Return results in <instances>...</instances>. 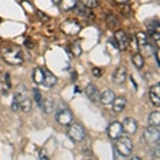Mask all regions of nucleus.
<instances>
[{
	"mask_svg": "<svg viewBox=\"0 0 160 160\" xmlns=\"http://www.w3.org/2000/svg\"><path fill=\"white\" fill-rule=\"evenodd\" d=\"M1 57L6 63L10 65H20L24 62V53L22 48L15 44H9L1 48Z\"/></svg>",
	"mask_w": 160,
	"mask_h": 160,
	"instance_id": "obj_1",
	"label": "nucleus"
},
{
	"mask_svg": "<svg viewBox=\"0 0 160 160\" xmlns=\"http://www.w3.org/2000/svg\"><path fill=\"white\" fill-rule=\"evenodd\" d=\"M14 98L16 99V102H18L19 108L24 112H29V111H31L32 102H31V99L29 98V95H28L27 88L24 84L16 86V88H15Z\"/></svg>",
	"mask_w": 160,
	"mask_h": 160,
	"instance_id": "obj_2",
	"label": "nucleus"
},
{
	"mask_svg": "<svg viewBox=\"0 0 160 160\" xmlns=\"http://www.w3.org/2000/svg\"><path fill=\"white\" fill-rule=\"evenodd\" d=\"M60 30L63 34L68 35V37H75V35L79 34V32L81 31V25L79 24L78 20L68 18L60 25Z\"/></svg>",
	"mask_w": 160,
	"mask_h": 160,
	"instance_id": "obj_3",
	"label": "nucleus"
},
{
	"mask_svg": "<svg viewBox=\"0 0 160 160\" xmlns=\"http://www.w3.org/2000/svg\"><path fill=\"white\" fill-rule=\"evenodd\" d=\"M132 141L128 137H122L117 139V143L114 145L115 151L118 152L121 156L128 157L132 152Z\"/></svg>",
	"mask_w": 160,
	"mask_h": 160,
	"instance_id": "obj_4",
	"label": "nucleus"
},
{
	"mask_svg": "<svg viewBox=\"0 0 160 160\" xmlns=\"http://www.w3.org/2000/svg\"><path fill=\"white\" fill-rule=\"evenodd\" d=\"M68 136L72 141L75 143L81 142L86 138V130L80 124H69L68 129Z\"/></svg>",
	"mask_w": 160,
	"mask_h": 160,
	"instance_id": "obj_5",
	"label": "nucleus"
},
{
	"mask_svg": "<svg viewBox=\"0 0 160 160\" xmlns=\"http://www.w3.org/2000/svg\"><path fill=\"white\" fill-rule=\"evenodd\" d=\"M143 138H144V140H145L146 144H148V145H156V144H159V139H160L159 128L148 126V127L144 130Z\"/></svg>",
	"mask_w": 160,
	"mask_h": 160,
	"instance_id": "obj_6",
	"label": "nucleus"
},
{
	"mask_svg": "<svg viewBox=\"0 0 160 160\" xmlns=\"http://www.w3.org/2000/svg\"><path fill=\"white\" fill-rule=\"evenodd\" d=\"M56 120L61 125L68 126L74 120L73 113L68 108H59L56 112Z\"/></svg>",
	"mask_w": 160,
	"mask_h": 160,
	"instance_id": "obj_7",
	"label": "nucleus"
},
{
	"mask_svg": "<svg viewBox=\"0 0 160 160\" xmlns=\"http://www.w3.org/2000/svg\"><path fill=\"white\" fill-rule=\"evenodd\" d=\"M114 42L118 50H126L129 46V38L123 30H118L114 33Z\"/></svg>",
	"mask_w": 160,
	"mask_h": 160,
	"instance_id": "obj_8",
	"label": "nucleus"
},
{
	"mask_svg": "<svg viewBox=\"0 0 160 160\" xmlns=\"http://www.w3.org/2000/svg\"><path fill=\"white\" fill-rule=\"evenodd\" d=\"M107 133H108V137L112 140H117L118 138H120L123 133V126H122V123L120 122H112L108 126L107 128Z\"/></svg>",
	"mask_w": 160,
	"mask_h": 160,
	"instance_id": "obj_9",
	"label": "nucleus"
},
{
	"mask_svg": "<svg viewBox=\"0 0 160 160\" xmlns=\"http://www.w3.org/2000/svg\"><path fill=\"white\" fill-rule=\"evenodd\" d=\"M122 126H123V131H125L128 135H133V133H136L137 129H138V123L132 118H126L123 121Z\"/></svg>",
	"mask_w": 160,
	"mask_h": 160,
	"instance_id": "obj_10",
	"label": "nucleus"
},
{
	"mask_svg": "<svg viewBox=\"0 0 160 160\" xmlns=\"http://www.w3.org/2000/svg\"><path fill=\"white\" fill-rule=\"evenodd\" d=\"M126 78H127V71L125 68L120 66L114 71V73L112 75V80L114 83L117 84H122L125 82Z\"/></svg>",
	"mask_w": 160,
	"mask_h": 160,
	"instance_id": "obj_11",
	"label": "nucleus"
},
{
	"mask_svg": "<svg viewBox=\"0 0 160 160\" xmlns=\"http://www.w3.org/2000/svg\"><path fill=\"white\" fill-rule=\"evenodd\" d=\"M149 99L156 107L160 106V83L155 84L149 90Z\"/></svg>",
	"mask_w": 160,
	"mask_h": 160,
	"instance_id": "obj_12",
	"label": "nucleus"
},
{
	"mask_svg": "<svg viewBox=\"0 0 160 160\" xmlns=\"http://www.w3.org/2000/svg\"><path fill=\"white\" fill-rule=\"evenodd\" d=\"M84 92H86L88 98H89L91 102H98L99 100V91L93 83H89L84 89Z\"/></svg>",
	"mask_w": 160,
	"mask_h": 160,
	"instance_id": "obj_13",
	"label": "nucleus"
},
{
	"mask_svg": "<svg viewBox=\"0 0 160 160\" xmlns=\"http://www.w3.org/2000/svg\"><path fill=\"white\" fill-rule=\"evenodd\" d=\"M57 82H58V79L55 75L48 69H44V80L42 86L46 88H52L56 86Z\"/></svg>",
	"mask_w": 160,
	"mask_h": 160,
	"instance_id": "obj_14",
	"label": "nucleus"
},
{
	"mask_svg": "<svg viewBox=\"0 0 160 160\" xmlns=\"http://www.w3.org/2000/svg\"><path fill=\"white\" fill-rule=\"evenodd\" d=\"M73 10L77 15H79V16H81V17H84V18H93V17H94L91 9L84 7L82 3H77L76 7H75Z\"/></svg>",
	"mask_w": 160,
	"mask_h": 160,
	"instance_id": "obj_15",
	"label": "nucleus"
},
{
	"mask_svg": "<svg viewBox=\"0 0 160 160\" xmlns=\"http://www.w3.org/2000/svg\"><path fill=\"white\" fill-rule=\"evenodd\" d=\"M111 104H112V110L117 113H120L125 109L127 102H126L125 97L118 96V97H117V98L114 97V99H113V102H111Z\"/></svg>",
	"mask_w": 160,
	"mask_h": 160,
	"instance_id": "obj_16",
	"label": "nucleus"
},
{
	"mask_svg": "<svg viewBox=\"0 0 160 160\" xmlns=\"http://www.w3.org/2000/svg\"><path fill=\"white\" fill-rule=\"evenodd\" d=\"M114 97H115V95L112 90H106L105 92H102V94L99 95V102H102V105H109L113 102Z\"/></svg>",
	"mask_w": 160,
	"mask_h": 160,
	"instance_id": "obj_17",
	"label": "nucleus"
},
{
	"mask_svg": "<svg viewBox=\"0 0 160 160\" xmlns=\"http://www.w3.org/2000/svg\"><path fill=\"white\" fill-rule=\"evenodd\" d=\"M148 126L159 128L160 127V112L159 111H154V112H152L148 117Z\"/></svg>",
	"mask_w": 160,
	"mask_h": 160,
	"instance_id": "obj_18",
	"label": "nucleus"
},
{
	"mask_svg": "<svg viewBox=\"0 0 160 160\" xmlns=\"http://www.w3.org/2000/svg\"><path fill=\"white\" fill-rule=\"evenodd\" d=\"M33 81L35 82L38 86H42L43 84V80H44V69L41 68H35L33 69Z\"/></svg>",
	"mask_w": 160,
	"mask_h": 160,
	"instance_id": "obj_19",
	"label": "nucleus"
},
{
	"mask_svg": "<svg viewBox=\"0 0 160 160\" xmlns=\"http://www.w3.org/2000/svg\"><path fill=\"white\" fill-rule=\"evenodd\" d=\"M136 41L137 43H138L139 46H141V47H143V46H146L148 44V35L146 34L145 32H138L136 34Z\"/></svg>",
	"mask_w": 160,
	"mask_h": 160,
	"instance_id": "obj_20",
	"label": "nucleus"
},
{
	"mask_svg": "<svg viewBox=\"0 0 160 160\" xmlns=\"http://www.w3.org/2000/svg\"><path fill=\"white\" fill-rule=\"evenodd\" d=\"M69 50H71V53L73 55L74 57H79L81 56L82 53V48H81V44H80L78 41L76 42H73L69 46Z\"/></svg>",
	"mask_w": 160,
	"mask_h": 160,
	"instance_id": "obj_21",
	"label": "nucleus"
},
{
	"mask_svg": "<svg viewBox=\"0 0 160 160\" xmlns=\"http://www.w3.org/2000/svg\"><path fill=\"white\" fill-rule=\"evenodd\" d=\"M131 61H132L133 65H135L137 68H142L144 66V58H143V56L139 52H136L135 55L132 56Z\"/></svg>",
	"mask_w": 160,
	"mask_h": 160,
	"instance_id": "obj_22",
	"label": "nucleus"
},
{
	"mask_svg": "<svg viewBox=\"0 0 160 160\" xmlns=\"http://www.w3.org/2000/svg\"><path fill=\"white\" fill-rule=\"evenodd\" d=\"M78 3V0H62L60 2L61 8L64 11H69V10H73L76 4Z\"/></svg>",
	"mask_w": 160,
	"mask_h": 160,
	"instance_id": "obj_23",
	"label": "nucleus"
},
{
	"mask_svg": "<svg viewBox=\"0 0 160 160\" xmlns=\"http://www.w3.org/2000/svg\"><path fill=\"white\" fill-rule=\"evenodd\" d=\"M106 22H107V26L110 28V29H114V28L118 25V19L117 18L115 15L108 14L107 17H106Z\"/></svg>",
	"mask_w": 160,
	"mask_h": 160,
	"instance_id": "obj_24",
	"label": "nucleus"
},
{
	"mask_svg": "<svg viewBox=\"0 0 160 160\" xmlns=\"http://www.w3.org/2000/svg\"><path fill=\"white\" fill-rule=\"evenodd\" d=\"M41 108H42V109L45 111L46 113H50L51 111L53 110V102H52V100H51L50 98L43 99Z\"/></svg>",
	"mask_w": 160,
	"mask_h": 160,
	"instance_id": "obj_25",
	"label": "nucleus"
},
{
	"mask_svg": "<svg viewBox=\"0 0 160 160\" xmlns=\"http://www.w3.org/2000/svg\"><path fill=\"white\" fill-rule=\"evenodd\" d=\"M80 3H82L84 7L89 8L91 10L98 7V1L97 0H80Z\"/></svg>",
	"mask_w": 160,
	"mask_h": 160,
	"instance_id": "obj_26",
	"label": "nucleus"
},
{
	"mask_svg": "<svg viewBox=\"0 0 160 160\" xmlns=\"http://www.w3.org/2000/svg\"><path fill=\"white\" fill-rule=\"evenodd\" d=\"M32 91H33V96H34L35 102L38 104V107H41V106H42V102H43V97H42V94H41L40 90L34 88Z\"/></svg>",
	"mask_w": 160,
	"mask_h": 160,
	"instance_id": "obj_27",
	"label": "nucleus"
},
{
	"mask_svg": "<svg viewBox=\"0 0 160 160\" xmlns=\"http://www.w3.org/2000/svg\"><path fill=\"white\" fill-rule=\"evenodd\" d=\"M37 16L42 22H49V20H50V17L48 16L46 13L40 11V10H37Z\"/></svg>",
	"mask_w": 160,
	"mask_h": 160,
	"instance_id": "obj_28",
	"label": "nucleus"
},
{
	"mask_svg": "<svg viewBox=\"0 0 160 160\" xmlns=\"http://www.w3.org/2000/svg\"><path fill=\"white\" fill-rule=\"evenodd\" d=\"M122 8H121V12L123 13V15H125V16H130L131 15V10L130 8L127 6V4H121Z\"/></svg>",
	"mask_w": 160,
	"mask_h": 160,
	"instance_id": "obj_29",
	"label": "nucleus"
},
{
	"mask_svg": "<svg viewBox=\"0 0 160 160\" xmlns=\"http://www.w3.org/2000/svg\"><path fill=\"white\" fill-rule=\"evenodd\" d=\"M25 46L28 49H33V48L35 47V42L31 38H27L25 41Z\"/></svg>",
	"mask_w": 160,
	"mask_h": 160,
	"instance_id": "obj_30",
	"label": "nucleus"
},
{
	"mask_svg": "<svg viewBox=\"0 0 160 160\" xmlns=\"http://www.w3.org/2000/svg\"><path fill=\"white\" fill-rule=\"evenodd\" d=\"M92 74H93V76H94V77H96V78H99V77L102 76V69L98 68H94L92 69Z\"/></svg>",
	"mask_w": 160,
	"mask_h": 160,
	"instance_id": "obj_31",
	"label": "nucleus"
},
{
	"mask_svg": "<svg viewBox=\"0 0 160 160\" xmlns=\"http://www.w3.org/2000/svg\"><path fill=\"white\" fill-rule=\"evenodd\" d=\"M11 108H12V110L13 111H14V112H15V111H17V110H18L19 109V106H18V102H16V99H13V102H12V106H11Z\"/></svg>",
	"mask_w": 160,
	"mask_h": 160,
	"instance_id": "obj_32",
	"label": "nucleus"
},
{
	"mask_svg": "<svg viewBox=\"0 0 160 160\" xmlns=\"http://www.w3.org/2000/svg\"><path fill=\"white\" fill-rule=\"evenodd\" d=\"M4 79H6V84L8 88H11V80H10V75L9 74H6L4 75Z\"/></svg>",
	"mask_w": 160,
	"mask_h": 160,
	"instance_id": "obj_33",
	"label": "nucleus"
},
{
	"mask_svg": "<svg viewBox=\"0 0 160 160\" xmlns=\"http://www.w3.org/2000/svg\"><path fill=\"white\" fill-rule=\"evenodd\" d=\"M40 158H41V159H45V160H48V159H49L47 156H46L45 151H44V149H42V151H41V153H40Z\"/></svg>",
	"mask_w": 160,
	"mask_h": 160,
	"instance_id": "obj_34",
	"label": "nucleus"
},
{
	"mask_svg": "<svg viewBox=\"0 0 160 160\" xmlns=\"http://www.w3.org/2000/svg\"><path fill=\"white\" fill-rule=\"evenodd\" d=\"M129 1V0H114V2L117 4H125V3H127V2Z\"/></svg>",
	"mask_w": 160,
	"mask_h": 160,
	"instance_id": "obj_35",
	"label": "nucleus"
},
{
	"mask_svg": "<svg viewBox=\"0 0 160 160\" xmlns=\"http://www.w3.org/2000/svg\"><path fill=\"white\" fill-rule=\"evenodd\" d=\"M155 56H156V60H157V65H160V61H159V50H157V52L155 53Z\"/></svg>",
	"mask_w": 160,
	"mask_h": 160,
	"instance_id": "obj_36",
	"label": "nucleus"
},
{
	"mask_svg": "<svg viewBox=\"0 0 160 160\" xmlns=\"http://www.w3.org/2000/svg\"><path fill=\"white\" fill-rule=\"evenodd\" d=\"M51 1H52L55 4H60V2L62 1V0H51Z\"/></svg>",
	"mask_w": 160,
	"mask_h": 160,
	"instance_id": "obj_37",
	"label": "nucleus"
},
{
	"mask_svg": "<svg viewBox=\"0 0 160 160\" xmlns=\"http://www.w3.org/2000/svg\"><path fill=\"white\" fill-rule=\"evenodd\" d=\"M1 78H2V74L0 73V79H1Z\"/></svg>",
	"mask_w": 160,
	"mask_h": 160,
	"instance_id": "obj_38",
	"label": "nucleus"
},
{
	"mask_svg": "<svg viewBox=\"0 0 160 160\" xmlns=\"http://www.w3.org/2000/svg\"><path fill=\"white\" fill-rule=\"evenodd\" d=\"M0 22H1V18H0Z\"/></svg>",
	"mask_w": 160,
	"mask_h": 160,
	"instance_id": "obj_39",
	"label": "nucleus"
}]
</instances>
